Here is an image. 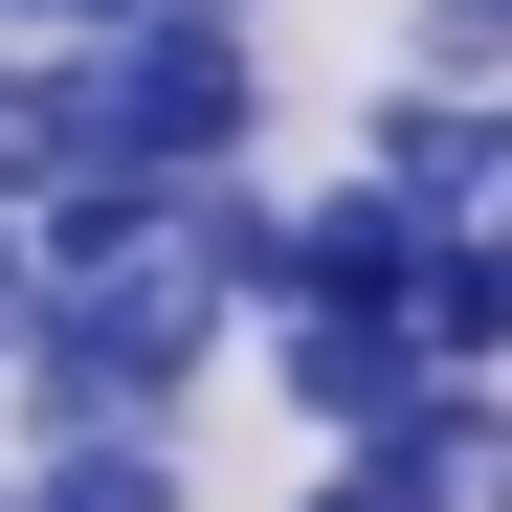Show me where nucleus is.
<instances>
[{
	"label": "nucleus",
	"instance_id": "obj_10",
	"mask_svg": "<svg viewBox=\"0 0 512 512\" xmlns=\"http://www.w3.org/2000/svg\"><path fill=\"white\" fill-rule=\"evenodd\" d=\"M0 512H23V446H0Z\"/></svg>",
	"mask_w": 512,
	"mask_h": 512
},
{
	"label": "nucleus",
	"instance_id": "obj_2",
	"mask_svg": "<svg viewBox=\"0 0 512 512\" xmlns=\"http://www.w3.org/2000/svg\"><path fill=\"white\" fill-rule=\"evenodd\" d=\"M90 90H112V156H134V179H245V134H268L245 23H90Z\"/></svg>",
	"mask_w": 512,
	"mask_h": 512
},
{
	"label": "nucleus",
	"instance_id": "obj_5",
	"mask_svg": "<svg viewBox=\"0 0 512 512\" xmlns=\"http://www.w3.org/2000/svg\"><path fill=\"white\" fill-rule=\"evenodd\" d=\"M268 379L357 446V423H401V401H423V312H268Z\"/></svg>",
	"mask_w": 512,
	"mask_h": 512
},
{
	"label": "nucleus",
	"instance_id": "obj_1",
	"mask_svg": "<svg viewBox=\"0 0 512 512\" xmlns=\"http://www.w3.org/2000/svg\"><path fill=\"white\" fill-rule=\"evenodd\" d=\"M223 268L201 245H134V268H23V312H0V423L23 446H67V423H179V379L223 357Z\"/></svg>",
	"mask_w": 512,
	"mask_h": 512
},
{
	"label": "nucleus",
	"instance_id": "obj_7",
	"mask_svg": "<svg viewBox=\"0 0 512 512\" xmlns=\"http://www.w3.org/2000/svg\"><path fill=\"white\" fill-rule=\"evenodd\" d=\"M423 357H512V201L423 245Z\"/></svg>",
	"mask_w": 512,
	"mask_h": 512
},
{
	"label": "nucleus",
	"instance_id": "obj_6",
	"mask_svg": "<svg viewBox=\"0 0 512 512\" xmlns=\"http://www.w3.org/2000/svg\"><path fill=\"white\" fill-rule=\"evenodd\" d=\"M23 512H179V446L156 423H67V446H23Z\"/></svg>",
	"mask_w": 512,
	"mask_h": 512
},
{
	"label": "nucleus",
	"instance_id": "obj_3",
	"mask_svg": "<svg viewBox=\"0 0 512 512\" xmlns=\"http://www.w3.org/2000/svg\"><path fill=\"white\" fill-rule=\"evenodd\" d=\"M423 245H446L423 201L334 179V201H290V223H268V290H245V312H423Z\"/></svg>",
	"mask_w": 512,
	"mask_h": 512
},
{
	"label": "nucleus",
	"instance_id": "obj_8",
	"mask_svg": "<svg viewBox=\"0 0 512 512\" xmlns=\"http://www.w3.org/2000/svg\"><path fill=\"white\" fill-rule=\"evenodd\" d=\"M401 67L423 90H512V0H401Z\"/></svg>",
	"mask_w": 512,
	"mask_h": 512
},
{
	"label": "nucleus",
	"instance_id": "obj_4",
	"mask_svg": "<svg viewBox=\"0 0 512 512\" xmlns=\"http://www.w3.org/2000/svg\"><path fill=\"white\" fill-rule=\"evenodd\" d=\"M357 179L423 201V223H490V201H512V90H423V67H401L379 134H357Z\"/></svg>",
	"mask_w": 512,
	"mask_h": 512
},
{
	"label": "nucleus",
	"instance_id": "obj_9",
	"mask_svg": "<svg viewBox=\"0 0 512 512\" xmlns=\"http://www.w3.org/2000/svg\"><path fill=\"white\" fill-rule=\"evenodd\" d=\"M468 512H512V446H490V490H468Z\"/></svg>",
	"mask_w": 512,
	"mask_h": 512
}]
</instances>
